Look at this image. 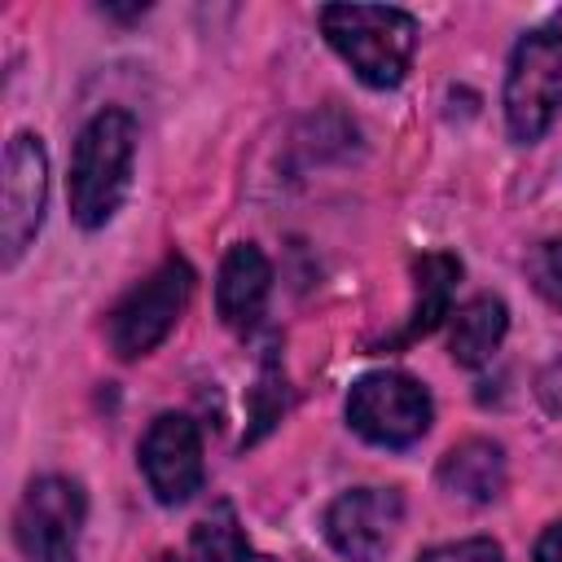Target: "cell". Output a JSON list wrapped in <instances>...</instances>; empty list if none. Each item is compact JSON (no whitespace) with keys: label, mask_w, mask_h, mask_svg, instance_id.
Here are the masks:
<instances>
[{"label":"cell","mask_w":562,"mask_h":562,"mask_svg":"<svg viewBox=\"0 0 562 562\" xmlns=\"http://www.w3.org/2000/svg\"><path fill=\"white\" fill-rule=\"evenodd\" d=\"M132 158H136V119L127 110H101L83 123L66 176V198L79 228H101L114 220L132 184Z\"/></svg>","instance_id":"6da1fadb"},{"label":"cell","mask_w":562,"mask_h":562,"mask_svg":"<svg viewBox=\"0 0 562 562\" xmlns=\"http://www.w3.org/2000/svg\"><path fill=\"white\" fill-rule=\"evenodd\" d=\"M316 22L325 40L334 44V53L356 70L360 83L395 88L408 75L413 44H417L413 13L391 9V4H325Z\"/></svg>","instance_id":"7a4b0ae2"},{"label":"cell","mask_w":562,"mask_h":562,"mask_svg":"<svg viewBox=\"0 0 562 562\" xmlns=\"http://www.w3.org/2000/svg\"><path fill=\"white\" fill-rule=\"evenodd\" d=\"M562 114V9L531 26L505 70V123L509 136L531 145Z\"/></svg>","instance_id":"3957f363"},{"label":"cell","mask_w":562,"mask_h":562,"mask_svg":"<svg viewBox=\"0 0 562 562\" xmlns=\"http://www.w3.org/2000/svg\"><path fill=\"white\" fill-rule=\"evenodd\" d=\"M193 281H198L193 268H189L180 255H171V259H162L140 285H132V290L114 303V312H110V321H105V338H110L114 356H119V360L149 356V351L171 334V325L180 321V312L189 307Z\"/></svg>","instance_id":"277c9868"},{"label":"cell","mask_w":562,"mask_h":562,"mask_svg":"<svg viewBox=\"0 0 562 562\" xmlns=\"http://www.w3.org/2000/svg\"><path fill=\"white\" fill-rule=\"evenodd\" d=\"M83 518H88V501L75 479H61V474L31 479L13 514V536H18L22 558L26 562H75Z\"/></svg>","instance_id":"5b68a950"},{"label":"cell","mask_w":562,"mask_h":562,"mask_svg":"<svg viewBox=\"0 0 562 562\" xmlns=\"http://www.w3.org/2000/svg\"><path fill=\"white\" fill-rule=\"evenodd\" d=\"M430 395L417 378L378 369L364 373L347 395V422L360 439L378 448H404L430 430Z\"/></svg>","instance_id":"8992f818"},{"label":"cell","mask_w":562,"mask_h":562,"mask_svg":"<svg viewBox=\"0 0 562 562\" xmlns=\"http://www.w3.org/2000/svg\"><path fill=\"white\" fill-rule=\"evenodd\" d=\"M48 198V154L40 136L18 132L4 145V184H0V263L13 268L44 224Z\"/></svg>","instance_id":"52a82bcc"},{"label":"cell","mask_w":562,"mask_h":562,"mask_svg":"<svg viewBox=\"0 0 562 562\" xmlns=\"http://www.w3.org/2000/svg\"><path fill=\"white\" fill-rule=\"evenodd\" d=\"M404 518V496L395 487H351L325 509V540L347 562H378Z\"/></svg>","instance_id":"ba28073f"},{"label":"cell","mask_w":562,"mask_h":562,"mask_svg":"<svg viewBox=\"0 0 562 562\" xmlns=\"http://www.w3.org/2000/svg\"><path fill=\"white\" fill-rule=\"evenodd\" d=\"M140 470L162 505H184L202 487V435L184 413H162L140 439Z\"/></svg>","instance_id":"9c48e42d"},{"label":"cell","mask_w":562,"mask_h":562,"mask_svg":"<svg viewBox=\"0 0 562 562\" xmlns=\"http://www.w3.org/2000/svg\"><path fill=\"white\" fill-rule=\"evenodd\" d=\"M268 290H272V263H268V255L259 246H250V241L233 246L224 255V263H220V277H215L220 321L228 329H250L263 316Z\"/></svg>","instance_id":"30bf717a"},{"label":"cell","mask_w":562,"mask_h":562,"mask_svg":"<svg viewBox=\"0 0 562 562\" xmlns=\"http://www.w3.org/2000/svg\"><path fill=\"white\" fill-rule=\"evenodd\" d=\"M439 487L461 496V501H474V505L496 501L505 492V452H501V443L465 439V443L448 448L443 461H439Z\"/></svg>","instance_id":"8fae6325"},{"label":"cell","mask_w":562,"mask_h":562,"mask_svg":"<svg viewBox=\"0 0 562 562\" xmlns=\"http://www.w3.org/2000/svg\"><path fill=\"white\" fill-rule=\"evenodd\" d=\"M457 277H461V263L452 255H443V250H430V255L413 259V312H408V325L400 329L395 342H413V338L430 334L448 316Z\"/></svg>","instance_id":"7c38bea8"},{"label":"cell","mask_w":562,"mask_h":562,"mask_svg":"<svg viewBox=\"0 0 562 562\" xmlns=\"http://www.w3.org/2000/svg\"><path fill=\"white\" fill-rule=\"evenodd\" d=\"M505 325H509V312L496 294H474L457 316H452V338H448V351L457 364L465 369H479L492 360V351L501 347L505 338Z\"/></svg>","instance_id":"4fadbf2b"},{"label":"cell","mask_w":562,"mask_h":562,"mask_svg":"<svg viewBox=\"0 0 562 562\" xmlns=\"http://www.w3.org/2000/svg\"><path fill=\"white\" fill-rule=\"evenodd\" d=\"M189 562H272V558H263V553L246 540V531H241L233 505L220 501V505L193 527V536H189Z\"/></svg>","instance_id":"5bb4252c"},{"label":"cell","mask_w":562,"mask_h":562,"mask_svg":"<svg viewBox=\"0 0 562 562\" xmlns=\"http://www.w3.org/2000/svg\"><path fill=\"white\" fill-rule=\"evenodd\" d=\"M527 272H531V285L540 290V299L562 312V237L540 241L527 255Z\"/></svg>","instance_id":"9a60e30c"},{"label":"cell","mask_w":562,"mask_h":562,"mask_svg":"<svg viewBox=\"0 0 562 562\" xmlns=\"http://www.w3.org/2000/svg\"><path fill=\"white\" fill-rule=\"evenodd\" d=\"M417 562H505V549L487 536H470V540H452V544H435L426 549Z\"/></svg>","instance_id":"2e32d148"},{"label":"cell","mask_w":562,"mask_h":562,"mask_svg":"<svg viewBox=\"0 0 562 562\" xmlns=\"http://www.w3.org/2000/svg\"><path fill=\"white\" fill-rule=\"evenodd\" d=\"M536 562H562V518L540 531V540H536Z\"/></svg>","instance_id":"e0dca14e"},{"label":"cell","mask_w":562,"mask_h":562,"mask_svg":"<svg viewBox=\"0 0 562 562\" xmlns=\"http://www.w3.org/2000/svg\"><path fill=\"white\" fill-rule=\"evenodd\" d=\"M158 562H184V558H176V553H162V558H158Z\"/></svg>","instance_id":"ac0fdd59"}]
</instances>
